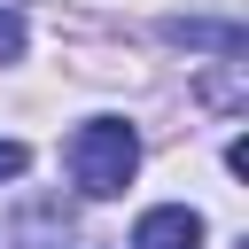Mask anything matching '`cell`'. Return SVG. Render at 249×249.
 Wrapping results in <instances>:
<instances>
[{
  "mask_svg": "<svg viewBox=\"0 0 249 249\" xmlns=\"http://www.w3.org/2000/svg\"><path fill=\"white\" fill-rule=\"evenodd\" d=\"M62 156H70V179H78V195H93V202L124 195V187H132V171H140V140H132V124H117V117H93V124H78Z\"/></svg>",
  "mask_w": 249,
  "mask_h": 249,
  "instance_id": "1",
  "label": "cell"
},
{
  "mask_svg": "<svg viewBox=\"0 0 249 249\" xmlns=\"http://www.w3.org/2000/svg\"><path fill=\"white\" fill-rule=\"evenodd\" d=\"M132 249H202V218L187 202H163V210H148L132 226Z\"/></svg>",
  "mask_w": 249,
  "mask_h": 249,
  "instance_id": "2",
  "label": "cell"
},
{
  "mask_svg": "<svg viewBox=\"0 0 249 249\" xmlns=\"http://www.w3.org/2000/svg\"><path fill=\"white\" fill-rule=\"evenodd\" d=\"M163 39H171V47H210L218 62H241V47H249V39H241V23H195V16H171V23H163Z\"/></svg>",
  "mask_w": 249,
  "mask_h": 249,
  "instance_id": "3",
  "label": "cell"
},
{
  "mask_svg": "<svg viewBox=\"0 0 249 249\" xmlns=\"http://www.w3.org/2000/svg\"><path fill=\"white\" fill-rule=\"evenodd\" d=\"M16 54H23V16L0 8V62H16Z\"/></svg>",
  "mask_w": 249,
  "mask_h": 249,
  "instance_id": "4",
  "label": "cell"
},
{
  "mask_svg": "<svg viewBox=\"0 0 249 249\" xmlns=\"http://www.w3.org/2000/svg\"><path fill=\"white\" fill-rule=\"evenodd\" d=\"M23 163H31V148L23 140H0V179H23Z\"/></svg>",
  "mask_w": 249,
  "mask_h": 249,
  "instance_id": "5",
  "label": "cell"
},
{
  "mask_svg": "<svg viewBox=\"0 0 249 249\" xmlns=\"http://www.w3.org/2000/svg\"><path fill=\"white\" fill-rule=\"evenodd\" d=\"M31 249H78V241H31Z\"/></svg>",
  "mask_w": 249,
  "mask_h": 249,
  "instance_id": "6",
  "label": "cell"
}]
</instances>
